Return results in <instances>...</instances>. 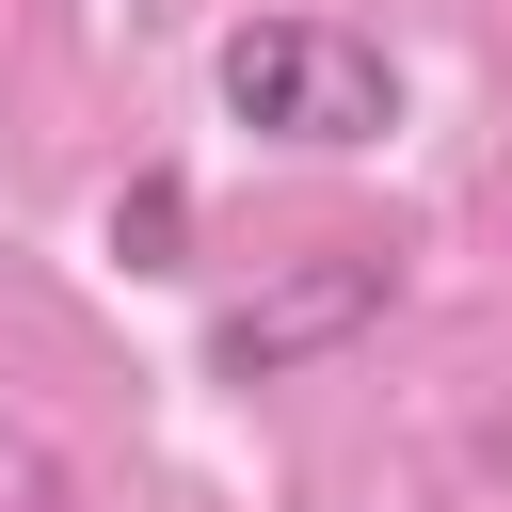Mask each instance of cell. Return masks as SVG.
<instances>
[{
    "label": "cell",
    "mask_w": 512,
    "mask_h": 512,
    "mask_svg": "<svg viewBox=\"0 0 512 512\" xmlns=\"http://www.w3.org/2000/svg\"><path fill=\"white\" fill-rule=\"evenodd\" d=\"M384 288H400V272H384L368 240H336V256H304V272H272L256 304H224V320H208V368H224V384H288V368H320V352H352V336L384 320Z\"/></svg>",
    "instance_id": "cell-2"
},
{
    "label": "cell",
    "mask_w": 512,
    "mask_h": 512,
    "mask_svg": "<svg viewBox=\"0 0 512 512\" xmlns=\"http://www.w3.org/2000/svg\"><path fill=\"white\" fill-rule=\"evenodd\" d=\"M176 240H192V192H176V176H128V192H112V256H128V272H176Z\"/></svg>",
    "instance_id": "cell-3"
},
{
    "label": "cell",
    "mask_w": 512,
    "mask_h": 512,
    "mask_svg": "<svg viewBox=\"0 0 512 512\" xmlns=\"http://www.w3.org/2000/svg\"><path fill=\"white\" fill-rule=\"evenodd\" d=\"M208 80H224V112H240V128H272V144H320V160L400 128V64H384L352 16H240Z\"/></svg>",
    "instance_id": "cell-1"
}]
</instances>
